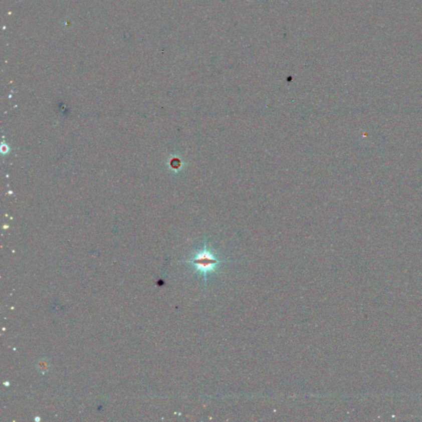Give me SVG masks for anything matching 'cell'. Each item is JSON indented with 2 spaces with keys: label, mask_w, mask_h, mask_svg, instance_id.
Segmentation results:
<instances>
[{
  "label": "cell",
  "mask_w": 422,
  "mask_h": 422,
  "mask_svg": "<svg viewBox=\"0 0 422 422\" xmlns=\"http://www.w3.org/2000/svg\"><path fill=\"white\" fill-rule=\"evenodd\" d=\"M189 262L195 267V269L197 270V272L203 275L204 278V283L206 285L208 275L210 272H214V270L216 269L217 266L223 262L218 260L206 249V246H204V250L198 253L197 255L195 256V258Z\"/></svg>",
  "instance_id": "obj_1"
}]
</instances>
